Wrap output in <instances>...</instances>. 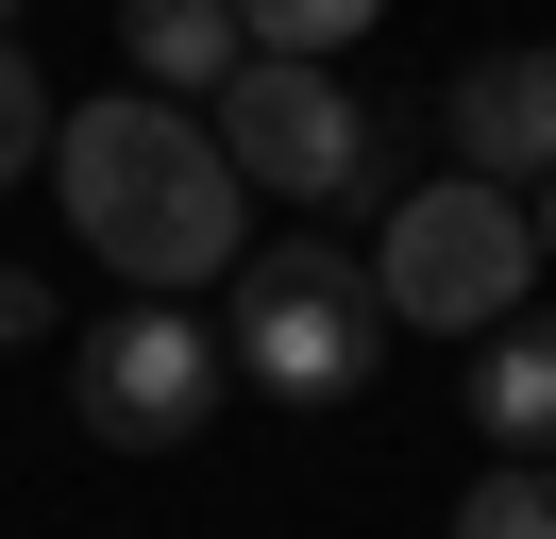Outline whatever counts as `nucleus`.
Listing matches in <instances>:
<instances>
[{
	"mask_svg": "<svg viewBox=\"0 0 556 539\" xmlns=\"http://www.w3.org/2000/svg\"><path fill=\"white\" fill-rule=\"evenodd\" d=\"M472 438L489 455H556V303H522V321H489L472 337Z\"/></svg>",
	"mask_w": 556,
	"mask_h": 539,
	"instance_id": "nucleus-7",
	"label": "nucleus"
},
{
	"mask_svg": "<svg viewBox=\"0 0 556 539\" xmlns=\"http://www.w3.org/2000/svg\"><path fill=\"white\" fill-rule=\"evenodd\" d=\"M439 135H455L472 186H540V168H556V51H540V34L472 51V67L439 85Z\"/></svg>",
	"mask_w": 556,
	"mask_h": 539,
	"instance_id": "nucleus-6",
	"label": "nucleus"
},
{
	"mask_svg": "<svg viewBox=\"0 0 556 539\" xmlns=\"http://www.w3.org/2000/svg\"><path fill=\"white\" fill-rule=\"evenodd\" d=\"M219 168H237L253 202H354V186H388V118L338 85V67H270V51H237V85H219Z\"/></svg>",
	"mask_w": 556,
	"mask_h": 539,
	"instance_id": "nucleus-4",
	"label": "nucleus"
},
{
	"mask_svg": "<svg viewBox=\"0 0 556 539\" xmlns=\"http://www.w3.org/2000/svg\"><path fill=\"white\" fill-rule=\"evenodd\" d=\"M17 168H51V85H35V51L0 34V186H17Z\"/></svg>",
	"mask_w": 556,
	"mask_h": 539,
	"instance_id": "nucleus-11",
	"label": "nucleus"
},
{
	"mask_svg": "<svg viewBox=\"0 0 556 539\" xmlns=\"http://www.w3.org/2000/svg\"><path fill=\"white\" fill-rule=\"evenodd\" d=\"M118 51H136V85L152 101H186V85H237V0H118Z\"/></svg>",
	"mask_w": 556,
	"mask_h": 539,
	"instance_id": "nucleus-8",
	"label": "nucleus"
},
{
	"mask_svg": "<svg viewBox=\"0 0 556 539\" xmlns=\"http://www.w3.org/2000/svg\"><path fill=\"white\" fill-rule=\"evenodd\" d=\"M17 337H51V270H0V354Z\"/></svg>",
	"mask_w": 556,
	"mask_h": 539,
	"instance_id": "nucleus-12",
	"label": "nucleus"
},
{
	"mask_svg": "<svg viewBox=\"0 0 556 539\" xmlns=\"http://www.w3.org/2000/svg\"><path fill=\"white\" fill-rule=\"evenodd\" d=\"M439 539H556V455H489Z\"/></svg>",
	"mask_w": 556,
	"mask_h": 539,
	"instance_id": "nucleus-10",
	"label": "nucleus"
},
{
	"mask_svg": "<svg viewBox=\"0 0 556 539\" xmlns=\"http://www.w3.org/2000/svg\"><path fill=\"white\" fill-rule=\"evenodd\" d=\"M219 287H237V321H219L237 388H270V404H354L371 388V354H388L371 253H338V236H253Z\"/></svg>",
	"mask_w": 556,
	"mask_h": 539,
	"instance_id": "nucleus-2",
	"label": "nucleus"
},
{
	"mask_svg": "<svg viewBox=\"0 0 556 539\" xmlns=\"http://www.w3.org/2000/svg\"><path fill=\"white\" fill-rule=\"evenodd\" d=\"M51 186H68V236L102 270H136V303H203L219 270L253 253V186L219 168V135L152 85L51 101Z\"/></svg>",
	"mask_w": 556,
	"mask_h": 539,
	"instance_id": "nucleus-1",
	"label": "nucleus"
},
{
	"mask_svg": "<svg viewBox=\"0 0 556 539\" xmlns=\"http://www.w3.org/2000/svg\"><path fill=\"white\" fill-rule=\"evenodd\" d=\"M371 17H388V0H237V51H270V67H338Z\"/></svg>",
	"mask_w": 556,
	"mask_h": 539,
	"instance_id": "nucleus-9",
	"label": "nucleus"
},
{
	"mask_svg": "<svg viewBox=\"0 0 556 539\" xmlns=\"http://www.w3.org/2000/svg\"><path fill=\"white\" fill-rule=\"evenodd\" d=\"M522 236H540V270H556V168H540V186H522Z\"/></svg>",
	"mask_w": 556,
	"mask_h": 539,
	"instance_id": "nucleus-13",
	"label": "nucleus"
},
{
	"mask_svg": "<svg viewBox=\"0 0 556 539\" xmlns=\"http://www.w3.org/2000/svg\"><path fill=\"white\" fill-rule=\"evenodd\" d=\"M0 34H17V0H0Z\"/></svg>",
	"mask_w": 556,
	"mask_h": 539,
	"instance_id": "nucleus-14",
	"label": "nucleus"
},
{
	"mask_svg": "<svg viewBox=\"0 0 556 539\" xmlns=\"http://www.w3.org/2000/svg\"><path fill=\"white\" fill-rule=\"evenodd\" d=\"M68 404H85V438H102V455H186V438L237 404V354H219L203 303H118V321L85 337Z\"/></svg>",
	"mask_w": 556,
	"mask_h": 539,
	"instance_id": "nucleus-5",
	"label": "nucleus"
},
{
	"mask_svg": "<svg viewBox=\"0 0 556 539\" xmlns=\"http://www.w3.org/2000/svg\"><path fill=\"white\" fill-rule=\"evenodd\" d=\"M522 287H540L522 186H472V168L405 186V202H388V236H371V303H388V337H489V321H522Z\"/></svg>",
	"mask_w": 556,
	"mask_h": 539,
	"instance_id": "nucleus-3",
	"label": "nucleus"
}]
</instances>
